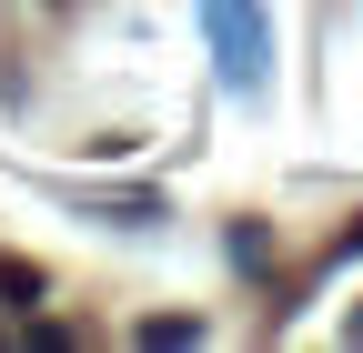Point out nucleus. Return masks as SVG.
<instances>
[{
	"label": "nucleus",
	"mask_w": 363,
	"mask_h": 353,
	"mask_svg": "<svg viewBox=\"0 0 363 353\" xmlns=\"http://www.w3.org/2000/svg\"><path fill=\"white\" fill-rule=\"evenodd\" d=\"M142 343H202V323H182V313H152V323H142Z\"/></svg>",
	"instance_id": "3"
},
{
	"label": "nucleus",
	"mask_w": 363,
	"mask_h": 353,
	"mask_svg": "<svg viewBox=\"0 0 363 353\" xmlns=\"http://www.w3.org/2000/svg\"><path fill=\"white\" fill-rule=\"evenodd\" d=\"M202 21H212V40H222V81H233V91H252L262 61H272L262 11H252V0H202Z\"/></svg>",
	"instance_id": "1"
},
{
	"label": "nucleus",
	"mask_w": 363,
	"mask_h": 353,
	"mask_svg": "<svg viewBox=\"0 0 363 353\" xmlns=\"http://www.w3.org/2000/svg\"><path fill=\"white\" fill-rule=\"evenodd\" d=\"M0 303H21V313H30V303H40V273H30V262H21V252H0Z\"/></svg>",
	"instance_id": "2"
}]
</instances>
